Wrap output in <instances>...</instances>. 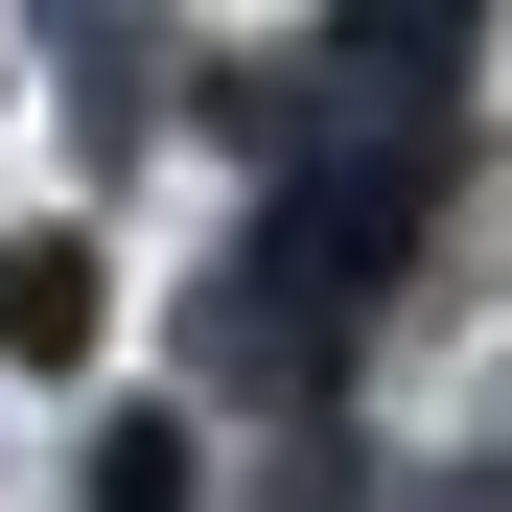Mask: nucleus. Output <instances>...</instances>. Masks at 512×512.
<instances>
[{
	"mask_svg": "<svg viewBox=\"0 0 512 512\" xmlns=\"http://www.w3.org/2000/svg\"><path fill=\"white\" fill-rule=\"evenodd\" d=\"M94 512H187V443H163V419H117V443H94Z\"/></svg>",
	"mask_w": 512,
	"mask_h": 512,
	"instance_id": "obj_2",
	"label": "nucleus"
},
{
	"mask_svg": "<svg viewBox=\"0 0 512 512\" xmlns=\"http://www.w3.org/2000/svg\"><path fill=\"white\" fill-rule=\"evenodd\" d=\"M0 350H24V373L94 350V233H0Z\"/></svg>",
	"mask_w": 512,
	"mask_h": 512,
	"instance_id": "obj_1",
	"label": "nucleus"
}]
</instances>
